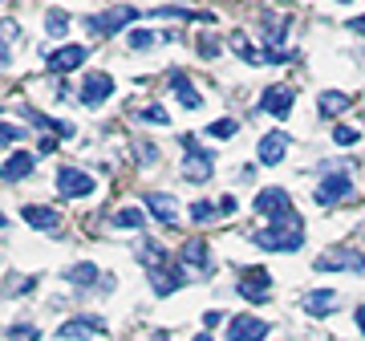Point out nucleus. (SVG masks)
I'll use <instances>...</instances> for the list:
<instances>
[{
  "mask_svg": "<svg viewBox=\"0 0 365 341\" xmlns=\"http://www.w3.org/2000/svg\"><path fill=\"white\" fill-rule=\"evenodd\" d=\"M138 260L146 264V273H150V285H155L158 297H170L175 289H182L187 273H182V264L170 260L163 244H155V240H143V248H138Z\"/></svg>",
  "mask_w": 365,
  "mask_h": 341,
  "instance_id": "1",
  "label": "nucleus"
},
{
  "mask_svg": "<svg viewBox=\"0 0 365 341\" xmlns=\"http://www.w3.org/2000/svg\"><path fill=\"white\" fill-rule=\"evenodd\" d=\"M252 240H256V248H264V252H297L300 244H304L300 215L268 223V228H260V232H252Z\"/></svg>",
  "mask_w": 365,
  "mask_h": 341,
  "instance_id": "2",
  "label": "nucleus"
},
{
  "mask_svg": "<svg viewBox=\"0 0 365 341\" xmlns=\"http://www.w3.org/2000/svg\"><path fill=\"white\" fill-rule=\"evenodd\" d=\"M349 195H353V170L349 167L325 170V175H321V183H317V191H313L317 208H337V203H345Z\"/></svg>",
  "mask_w": 365,
  "mask_h": 341,
  "instance_id": "3",
  "label": "nucleus"
},
{
  "mask_svg": "<svg viewBox=\"0 0 365 341\" xmlns=\"http://www.w3.org/2000/svg\"><path fill=\"white\" fill-rule=\"evenodd\" d=\"M134 21H138V9L114 4V9H106V13L86 16V29H90V37H114V33H122L126 25H134Z\"/></svg>",
  "mask_w": 365,
  "mask_h": 341,
  "instance_id": "4",
  "label": "nucleus"
},
{
  "mask_svg": "<svg viewBox=\"0 0 365 341\" xmlns=\"http://www.w3.org/2000/svg\"><path fill=\"white\" fill-rule=\"evenodd\" d=\"M252 208L260 211V215H268V220H292L297 215V208H292V195H288L284 187H264V191H256V199H252Z\"/></svg>",
  "mask_w": 365,
  "mask_h": 341,
  "instance_id": "5",
  "label": "nucleus"
},
{
  "mask_svg": "<svg viewBox=\"0 0 365 341\" xmlns=\"http://www.w3.org/2000/svg\"><path fill=\"white\" fill-rule=\"evenodd\" d=\"M182 151H187V163H182L187 179H191V183H207L211 175H215V155L203 151L191 134H182Z\"/></svg>",
  "mask_w": 365,
  "mask_h": 341,
  "instance_id": "6",
  "label": "nucleus"
},
{
  "mask_svg": "<svg viewBox=\"0 0 365 341\" xmlns=\"http://www.w3.org/2000/svg\"><path fill=\"white\" fill-rule=\"evenodd\" d=\"M313 268L317 273H357V276H365V256L357 248H333V252H325V256H317Z\"/></svg>",
  "mask_w": 365,
  "mask_h": 341,
  "instance_id": "7",
  "label": "nucleus"
},
{
  "mask_svg": "<svg viewBox=\"0 0 365 341\" xmlns=\"http://www.w3.org/2000/svg\"><path fill=\"white\" fill-rule=\"evenodd\" d=\"M57 191L66 199H86L93 195V175L81 167H57Z\"/></svg>",
  "mask_w": 365,
  "mask_h": 341,
  "instance_id": "8",
  "label": "nucleus"
},
{
  "mask_svg": "<svg viewBox=\"0 0 365 341\" xmlns=\"http://www.w3.org/2000/svg\"><path fill=\"white\" fill-rule=\"evenodd\" d=\"M102 333H106V321L93 313H81L73 321H61L57 325V337L61 341H90V337H102Z\"/></svg>",
  "mask_w": 365,
  "mask_h": 341,
  "instance_id": "9",
  "label": "nucleus"
},
{
  "mask_svg": "<svg viewBox=\"0 0 365 341\" xmlns=\"http://www.w3.org/2000/svg\"><path fill=\"white\" fill-rule=\"evenodd\" d=\"M110 93H114V78H110L106 69H93V73H86V81H81V106L98 110V106L110 102Z\"/></svg>",
  "mask_w": 365,
  "mask_h": 341,
  "instance_id": "10",
  "label": "nucleus"
},
{
  "mask_svg": "<svg viewBox=\"0 0 365 341\" xmlns=\"http://www.w3.org/2000/svg\"><path fill=\"white\" fill-rule=\"evenodd\" d=\"M292 106H297V93L288 90V86H272V90H264L256 110H260V114H272V118H288Z\"/></svg>",
  "mask_w": 365,
  "mask_h": 341,
  "instance_id": "11",
  "label": "nucleus"
},
{
  "mask_svg": "<svg viewBox=\"0 0 365 341\" xmlns=\"http://www.w3.org/2000/svg\"><path fill=\"white\" fill-rule=\"evenodd\" d=\"M268 285H272V276L264 273V268H248V273L240 276V285H235V292L244 297V301H256V305H264L272 292H268Z\"/></svg>",
  "mask_w": 365,
  "mask_h": 341,
  "instance_id": "12",
  "label": "nucleus"
},
{
  "mask_svg": "<svg viewBox=\"0 0 365 341\" xmlns=\"http://www.w3.org/2000/svg\"><path fill=\"white\" fill-rule=\"evenodd\" d=\"M81 61H90V49H86V45H61V49H53L49 57H45L49 73H73Z\"/></svg>",
  "mask_w": 365,
  "mask_h": 341,
  "instance_id": "13",
  "label": "nucleus"
},
{
  "mask_svg": "<svg viewBox=\"0 0 365 341\" xmlns=\"http://www.w3.org/2000/svg\"><path fill=\"white\" fill-rule=\"evenodd\" d=\"M288 131H268L260 138V146H256V158H260L264 167H276V163H284L288 158Z\"/></svg>",
  "mask_w": 365,
  "mask_h": 341,
  "instance_id": "14",
  "label": "nucleus"
},
{
  "mask_svg": "<svg viewBox=\"0 0 365 341\" xmlns=\"http://www.w3.org/2000/svg\"><path fill=\"white\" fill-rule=\"evenodd\" d=\"M268 337V321H260V317H232L227 321V341H264Z\"/></svg>",
  "mask_w": 365,
  "mask_h": 341,
  "instance_id": "15",
  "label": "nucleus"
},
{
  "mask_svg": "<svg viewBox=\"0 0 365 341\" xmlns=\"http://www.w3.org/2000/svg\"><path fill=\"white\" fill-rule=\"evenodd\" d=\"M21 220H25L29 228L45 232V236H57V232H61V215L53 208H41V203H25V208H21Z\"/></svg>",
  "mask_w": 365,
  "mask_h": 341,
  "instance_id": "16",
  "label": "nucleus"
},
{
  "mask_svg": "<svg viewBox=\"0 0 365 341\" xmlns=\"http://www.w3.org/2000/svg\"><path fill=\"white\" fill-rule=\"evenodd\" d=\"M146 208L155 211V220L163 223V228H175L179 223V203H175V195L170 191H146Z\"/></svg>",
  "mask_w": 365,
  "mask_h": 341,
  "instance_id": "17",
  "label": "nucleus"
},
{
  "mask_svg": "<svg viewBox=\"0 0 365 341\" xmlns=\"http://www.w3.org/2000/svg\"><path fill=\"white\" fill-rule=\"evenodd\" d=\"M179 264H187V268H199V273H211V248H207V240H187L182 244V256Z\"/></svg>",
  "mask_w": 365,
  "mask_h": 341,
  "instance_id": "18",
  "label": "nucleus"
},
{
  "mask_svg": "<svg viewBox=\"0 0 365 341\" xmlns=\"http://www.w3.org/2000/svg\"><path fill=\"white\" fill-rule=\"evenodd\" d=\"M170 90H175V98H179L187 110H199V106H203V93L195 90V81L187 78L182 69H175V73H170Z\"/></svg>",
  "mask_w": 365,
  "mask_h": 341,
  "instance_id": "19",
  "label": "nucleus"
},
{
  "mask_svg": "<svg viewBox=\"0 0 365 341\" xmlns=\"http://www.w3.org/2000/svg\"><path fill=\"white\" fill-rule=\"evenodd\" d=\"M353 106V93H341V90H325L317 93V110H321V118H337Z\"/></svg>",
  "mask_w": 365,
  "mask_h": 341,
  "instance_id": "20",
  "label": "nucleus"
},
{
  "mask_svg": "<svg viewBox=\"0 0 365 341\" xmlns=\"http://www.w3.org/2000/svg\"><path fill=\"white\" fill-rule=\"evenodd\" d=\"M33 167H37V158L29 155V151L9 155V158H4V183H21L25 175H33Z\"/></svg>",
  "mask_w": 365,
  "mask_h": 341,
  "instance_id": "21",
  "label": "nucleus"
},
{
  "mask_svg": "<svg viewBox=\"0 0 365 341\" xmlns=\"http://www.w3.org/2000/svg\"><path fill=\"white\" fill-rule=\"evenodd\" d=\"M61 276H66L69 285H78V289H93L102 273H98V264H93V260H81V264H69Z\"/></svg>",
  "mask_w": 365,
  "mask_h": 341,
  "instance_id": "22",
  "label": "nucleus"
},
{
  "mask_svg": "<svg viewBox=\"0 0 365 341\" xmlns=\"http://www.w3.org/2000/svg\"><path fill=\"white\" fill-rule=\"evenodd\" d=\"M25 114H29V122H37L41 131H53V134H61V138H73V122H61V118H45L41 110H33V106H25Z\"/></svg>",
  "mask_w": 365,
  "mask_h": 341,
  "instance_id": "23",
  "label": "nucleus"
},
{
  "mask_svg": "<svg viewBox=\"0 0 365 341\" xmlns=\"http://www.w3.org/2000/svg\"><path fill=\"white\" fill-rule=\"evenodd\" d=\"M333 305H337V292H333V289L309 292V297H304V313H313V317H325V313H333Z\"/></svg>",
  "mask_w": 365,
  "mask_h": 341,
  "instance_id": "24",
  "label": "nucleus"
},
{
  "mask_svg": "<svg viewBox=\"0 0 365 341\" xmlns=\"http://www.w3.org/2000/svg\"><path fill=\"white\" fill-rule=\"evenodd\" d=\"M143 211L138 208H118L114 211V228H122V232H138V228H143Z\"/></svg>",
  "mask_w": 365,
  "mask_h": 341,
  "instance_id": "25",
  "label": "nucleus"
},
{
  "mask_svg": "<svg viewBox=\"0 0 365 341\" xmlns=\"http://www.w3.org/2000/svg\"><path fill=\"white\" fill-rule=\"evenodd\" d=\"M66 29H69V13H61V9H49L45 13V33L49 37H66Z\"/></svg>",
  "mask_w": 365,
  "mask_h": 341,
  "instance_id": "26",
  "label": "nucleus"
},
{
  "mask_svg": "<svg viewBox=\"0 0 365 341\" xmlns=\"http://www.w3.org/2000/svg\"><path fill=\"white\" fill-rule=\"evenodd\" d=\"M138 122H150V126H170V114L155 102V106H143V110H138Z\"/></svg>",
  "mask_w": 365,
  "mask_h": 341,
  "instance_id": "27",
  "label": "nucleus"
},
{
  "mask_svg": "<svg viewBox=\"0 0 365 341\" xmlns=\"http://www.w3.org/2000/svg\"><path fill=\"white\" fill-rule=\"evenodd\" d=\"M235 131H240V126H235V118H215V122L207 126V134H211V138H232Z\"/></svg>",
  "mask_w": 365,
  "mask_h": 341,
  "instance_id": "28",
  "label": "nucleus"
},
{
  "mask_svg": "<svg viewBox=\"0 0 365 341\" xmlns=\"http://www.w3.org/2000/svg\"><path fill=\"white\" fill-rule=\"evenodd\" d=\"M37 337H41L37 325H25V321L21 325H9V341H37Z\"/></svg>",
  "mask_w": 365,
  "mask_h": 341,
  "instance_id": "29",
  "label": "nucleus"
},
{
  "mask_svg": "<svg viewBox=\"0 0 365 341\" xmlns=\"http://www.w3.org/2000/svg\"><path fill=\"white\" fill-rule=\"evenodd\" d=\"M215 211H220V203H207V199H199V203H191V220L203 223V220H211Z\"/></svg>",
  "mask_w": 365,
  "mask_h": 341,
  "instance_id": "30",
  "label": "nucleus"
},
{
  "mask_svg": "<svg viewBox=\"0 0 365 341\" xmlns=\"http://www.w3.org/2000/svg\"><path fill=\"white\" fill-rule=\"evenodd\" d=\"M126 41H130V49H150V45H155V33H150V29H134Z\"/></svg>",
  "mask_w": 365,
  "mask_h": 341,
  "instance_id": "31",
  "label": "nucleus"
},
{
  "mask_svg": "<svg viewBox=\"0 0 365 341\" xmlns=\"http://www.w3.org/2000/svg\"><path fill=\"white\" fill-rule=\"evenodd\" d=\"M333 143H337V146H353V143H357V131H353V126H337V131H333Z\"/></svg>",
  "mask_w": 365,
  "mask_h": 341,
  "instance_id": "32",
  "label": "nucleus"
},
{
  "mask_svg": "<svg viewBox=\"0 0 365 341\" xmlns=\"http://www.w3.org/2000/svg\"><path fill=\"white\" fill-rule=\"evenodd\" d=\"M215 49H220L215 33H203V37H199V53H203V57H215Z\"/></svg>",
  "mask_w": 365,
  "mask_h": 341,
  "instance_id": "33",
  "label": "nucleus"
},
{
  "mask_svg": "<svg viewBox=\"0 0 365 341\" xmlns=\"http://www.w3.org/2000/svg\"><path fill=\"white\" fill-rule=\"evenodd\" d=\"M0 138H4V146H13L16 138H21V126H16V122H4V131H0Z\"/></svg>",
  "mask_w": 365,
  "mask_h": 341,
  "instance_id": "34",
  "label": "nucleus"
},
{
  "mask_svg": "<svg viewBox=\"0 0 365 341\" xmlns=\"http://www.w3.org/2000/svg\"><path fill=\"white\" fill-rule=\"evenodd\" d=\"M220 321H223V313H215V309H211V313H203V325H207V329H215Z\"/></svg>",
  "mask_w": 365,
  "mask_h": 341,
  "instance_id": "35",
  "label": "nucleus"
},
{
  "mask_svg": "<svg viewBox=\"0 0 365 341\" xmlns=\"http://www.w3.org/2000/svg\"><path fill=\"white\" fill-rule=\"evenodd\" d=\"M220 211H223V215H232V211H235V199L223 195V199H220Z\"/></svg>",
  "mask_w": 365,
  "mask_h": 341,
  "instance_id": "36",
  "label": "nucleus"
},
{
  "mask_svg": "<svg viewBox=\"0 0 365 341\" xmlns=\"http://www.w3.org/2000/svg\"><path fill=\"white\" fill-rule=\"evenodd\" d=\"M345 29H353V33H361V37H365V16H353V21H349Z\"/></svg>",
  "mask_w": 365,
  "mask_h": 341,
  "instance_id": "37",
  "label": "nucleus"
},
{
  "mask_svg": "<svg viewBox=\"0 0 365 341\" xmlns=\"http://www.w3.org/2000/svg\"><path fill=\"white\" fill-rule=\"evenodd\" d=\"M353 321H357V329L365 333V305H357V313H353Z\"/></svg>",
  "mask_w": 365,
  "mask_h": 341,
  "instance_id": "38",
  "label": "nucleus"
},
{
  "mask_svg": "<svg viewBox=\"0 0 365 341\" xmlns=\"http://www.w3.org/2000/svg\"><path fill=\"white\" fill-rule=\"evenodd\" d=\"M150 341H170V333H167V329H158V333H155Z\"/></svg>",
  "mask_w": 365,
  "mask_h": 341,
  "instance_id": "39",
  "label": "nucleus"
},
{
  "mask_svg": "<svg viewBox=\"0 0 365 341\" xmlns=\"http://www.w3.org/2000/svg\"><path fill=\"white\" fill-rule=\"evenodd\" d=\"M195 341H211V333H199V337Z\"/></svg>",
  "mask_w": 365,
  "mask_h": 341,
  "instance_id": "40",
  "label": "nucleus"
}]
</instances>
